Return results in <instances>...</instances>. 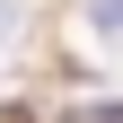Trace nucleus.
Returning <instances> with one entry per match:
<instances>
[{"label": "nucleus", "instance_id": "1", "mask_svg": "<svg viewBox=\"0 0 123 123\" xmlns=\"http://www.w3.org/2000/svg\"><path fill=\"white\" fill-rule=\"evenodd\" d=\"M0 35H18V0H0Z\"/></svg>", "mask_w": 123, "mask_h": 123}]
</instances>
